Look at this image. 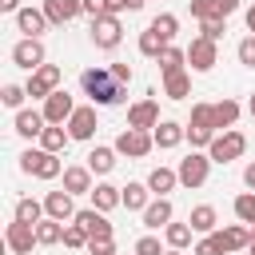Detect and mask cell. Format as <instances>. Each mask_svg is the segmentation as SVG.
Returning a JSON list of instances; mask_svg holds the SVG:
<instances>
[{"label":"cell","instance_id":"cell-37","mask_svg":"<svg viewBox=\"0 0 255 255\" xmlns=\"http://www.w3.org/2000/svg\"><path fill=\"white\" fill-rule=\"evenodd\" d=\"M147 28H155V32H159V36L171 44V40L179 36V16H171V12H159V16H151V24H147Z\"/></svg>","mask_w":255,"mask_h":255},{"label":"cell","instance_id":"cell-16","mask_svg":"<svg viewBox=\"0 0 255 255\" xmlns=\"http://www.w3.org/2000/svg\"><path fill=\"white\" fill-rule=\"evenodd\" d=\"M12 124H16V135H20V139H40V135H44V128H48L44 112H36V108H20Z\"/></svg>","mask_w":255,"mask_h":255},{"label":"cell","instance_id":"cell-45","mask_svg":"<svg viewBox=\"0 0 255 255\" xmlns=\"http://www.w3.org/2000/svg\"><path fill=\"white\" fill-rule=\"evenodd\" d=\"M235 56H239V64H243V68H255V36H243V40H239V48H235Z\"/></svg>","mask_w":255,"mask_h":255},{"label":"cell","instance_id":"cell-49","mask_svg":"<svg viewBox=\"0 0 255 255\" xmlns=\"http://www.w3.org/2000/svg\"><path fill=\"white\" fill-rule=\"evenodd\" d=\"M143 8V0H108V12L112 16H120V12H139Z\"/></svg>","mask_w":255,"mask_h":255},{"label":"cell","instance_id":"cell-34","mask_svg":"<svg viewBox=\"0 0 255 255\" xmlns=\"http://www.w3.org/2000/svg\"><path fill=\"white\" fill-rule=\"evenodd\" d=\"M191 235H195V227H191V223H175V219H171V223L163 227V239H167V247H179V251L191 243Z\"/></svg>","mask_w":255,"mask_h":255},{"label":"cell","instance_id":"cell-15","mask_svg":"<svg viewBox=\"0 0 255 255\" xmlns=\"http://www.w3.org/2000/svg\"><path fill=\"white\" fill-rule=\"evenodd\" d=\"M128 128H143V131H155L159 128V104L147 96V100H139V104H131L128 108Z\"/></svg>","mask_w":255,"mask_h":255},{"label":"cell","instance_id":"cell-44","mask_svg":"<svg viewBox=\"0 0 255 255\" xmlns=\"http://www.w3.org/2000/svg\"><path fill=\"white\" fill-rule=\"evenodd\" d=\"M131 251H135V255H163V251H167V247H163V243H159V239H155V235H139V239H135V247H131Z\"/></svg>","mask_w":255,"mask_h":255},{"label":"cell","instance_id":"cell-12","mask_svg":"<svg viewBox=\"0 0 255 255\" xmlns=\"http://www.w3.org/2000/svg\"><path fill=\"white\" fill-rule=\"evenodd\" d=\"M40 112H44V120H48V124H68V116L76 112V100H72V92H68V88H56V92L44 100V108H40Z\"/></svg>","mask_w":255,"mask_h":255},{"label":"cell","instance_id":"cell-17","mask_svg":"<svg viewBox=\"0 0 255 255\" xmlns=\"http://www.w3.org/2000/svg\"><path fill=\"white\" fill-rule=\"evenodd\" d=\"M44 211L52 219H60V223H72L76 219V195L72 191H48L44 195Z\"/></svg>","mask_w":255,"mask_h":255},{"label":"cell","instance_id":"cell-43","mask_svg":"<svg viewBox=\"0 0 255 255\" xmlns=\"http://www.w3.org/2000/svg\"><path fill=\"white\" fill-rule=\"evenodd\" d=\"M211 139H215V131H211V128H191V124H187V143H191L195 151H199V147L207 151V147H211Z\"/></svg>","mask_w":255,"mask_h":255},{"label":"cell","instance_id":"cell-32","mask_svg":"<svg viewBox=\"0 0 255 255\" xmlns=\"http://www.w3.org/2000/svg\"><path fill=\"white\" fill-rule=\"evenodd\" d=\"M167 48V40L155 32V28H143L139 32V56H147V60H159V52Z\"/></svg>","mask_w":255,"mask_h":255},{"label":"cell","instance_id":"cell-26","mask_svg":"<svg viewBox=\"0 0 255 255\" xmlns=\"http://www.w3.org/2000/svg\"><path fill=\"white\" fill-rule=\"evenodd\" d=\"M159 76H175V72H187L183 64H187V48H175V44H167L163 52H159Z\"/></svg>","mask_w":255,"mask_h":255},{"label":"cell","instance_id":"cell-41","mask_svg":"<svg viewBox=\"0 0 255 255\" xmlns=\"http://www.w3.org/2000/svg\"><path fill=\"white\" fill-rule=\"evenodd\" d=\"M24 100H28V88H20V84H4V92H0V104H4V108L20 112Z\"/></svg>","mask_w":255,"mask_h":255},{"label":"cell","instance_id":"cell-19","mask_svg":"<svg viewBox=\"0 0 255 255\" xmlns=\"http://www.w3.org/2000/svg\"><path fill=\"white\" fill-rule=\"evenodd\" d=\"M48 24H52V20H48V12H44V8H32V4H28V8H20V12H16V28H20L24 36H44V32H48Z\"/></svg>","mask_w":255,"mask_h":255},{"label":"cell","instance_id":"cell-27","mask_svg":"<svg viewBox=\"0 0 255 255\" xmlns=\"http://www.w3.org/2000/svg\"><path fill=\"white\" fill-rule=\"evenodd\" d=\"M120 191H124V207H128V211H143V207L155 199V195H151V187H147V183H135V179H131V183H124Z\"/></svg>","mask_w":255,"mask_h":255},{"label":"cell","instance_id":"cell-56","mask_svg":"<svg viewBox=\"0 0 255 255\" xmlns=\"http://www.w3.org/2000/svg\"><path fill=\"white\" fill-rule=\"evenodd\" d=\"M163 255H183V251H179V247H167V251H163Z\"/></svg>","mask_w":255,"mask_h":255},{"label":"cell","instance_id":"cell-23","mask_svg":"<svg viewBox=\"0 0 255 255\" xmlns=\"http://www.w3.org/2000/svg\"><path fill=\"white\" fill-rule=\"evenodd\" d=\"M92 207L96 211H116V207H124V191L116 183H96L92 187Z\"/></svg>","mask_w":255,"mask_h":255},{"label":"cell","instance_id":"cell-48","mask_svg":"<svg viewBox=\"0 0 255 255\" xmlns=\"http://www.w3.org/2000/svg\"><path fill=\"white\" fill-rule=\"evenodd\" d=\"M84 16H88V20H100V16H112V12H108V0H84Z\"/></svg>","mask_w":255,"mask_h":255},{"label":"cell","instance_id":"cell-57","mask_svg":"<svg viewBox=\"0 0 255 255\" xmlns=\"http://www.w3.org/2000/svg\"><path fill=\"white\" fill-rule=\"evenodd\" d=\"M247 255H255V243H251V247H247Z\"/></svg>","mask_w":255,"mask_h":255},{"label":"cell","instance_id":"cell-6","mask_svg":"<svg viewBox=\"0 0 255 255\" xmlns=\"http://www.w3.org/2000/svg\"><path fill=\"white\" fill-rule=\"evenodd\" d=\"M12 64L24 68V72H36L40 64H48V52H44V40L40 36H24L12 44Z\"/></svg>","mask_w":255,"mask_h":255},{"label":"cell","instance_id":"cell-3","mask_svg":"<svg viewBox=\"0 0 255 255\" xmlns=\"http://www.w3.org/2000/svg\"><path fill=\"white\" fill-rule=\"evenodd\" d=\"M243 151H247V135H243L239 128H223V131H215V139H211V147H207L211 163H231V159H239Z\"/></svg>","mask_w":255,"mask_h":255},{"label":"cell","instance_id":"cell-51","mask_svg":"<svg viewBox=\"0 0 255 255\" xmlns=\"http://www.w3.org/2000/svg\"><path fill=\"white\" fill-rule=\"evenodd\" d=\"M108 72H112V76H116V80H120V84H124V88H128V84H131V68H128V64H112V68H108Z\"/></svg>","mask_w":255,"mask_h":255},{"label":"cell","instance_id":"cell-2","mask_svg":"<svg viewBox=\"0 0 255 255\" xmlns=\"http://www.w3.org/2000/svg\"><path fill=\"white\" fill-rule=\"evenodd\" d=\"M20 171L24 175H36V179H60L64 175V163L56 151H44V147H24L20 151Z\"/></svg>","mask_w":255,"mask_h":255},{"label":"cell","instance_id":"cell-20","mask_svg":"<svg viewBox=\"0 0 255 255\" xmlns=\"http://www.w3.org/2000/svg\"><path fill=\"white\" fill-rule=\"evenodd\" d=\"M44 12L52 24H72L76 16H84V0H44Z\"/></svg>","mask_w":255,"mask_h":255},{"label":"cell","instance_id":"cell-9","mask_svg":"<svg viewBox=\"0 0 255 255\" xmlns=\"http://www.w3.org/2000/svg\"><path fill=\"white\" fill-rule=\"evenodd\" d=\"M60 80H64V76H60V68H56V64H40V68L28 76V84H24V88H28V96H32V100H48V96L60 88Z\"/></svg>","mask_w":255,"mask_h":255},{"label":"cell","instance_id":"cell-35","mask_svg":"<svg viewBox=\"0 0 255 255\" xmlns=\"http://www.w3.org/2000/svg\"><path fill=\"white\" fill-rule=\"evenodd\" d=\"M48 211H44V199H16V219H24V223H40Z\"/></svg>","mask_w":255,"mask_h":255},{"label":"cell","instance_id":"cell-52","mask_svg":"<svg viewBox=\"0 0 255 255\" xmlns=\"http://www.w3.org/2000/svg\"><path fill=\"white\" fill-rule=\"evenodd\" d=\"M243 183H247V187H251V191H255V159H251V163H247V167H243Z\"/></svg>","mask_w":255,"mask_h":255},{"label":"cell","instance_id":"cell-36","mask_svg":"<svg viewBox=\"0 0 255 255\" xmlns=\"http://www.w3.org/2000/svg\"><path fill=\"white\" fill-rule=\"evenodd\" d=\"M231 211H235V219H239V223L255 227V191H243V195H235Z\"/></svg>","mask_w":255,"mask_h":255},{"label":"cell","instance_id":"cell-29","mask_svg":"<svg viewBox=\"0 0 255 255\" xmlns=\"http://www.w3.org/2000/svg\"><path fill=\"white\" fill-rule=\"evenodd\" d=\"M163 96H167V100H187V96H191V72L163 76Z\"/></svg>","mask_w":255,"mask_h":255},{"label":"cell","instance_id":"cell-46","mask_svg":"<svg viewBox=\"0 0 255 255\" xmlns=\"http://www.w3.org/2000/svg\"><path fill=\"white\" fill-rule=\"evenodd\" d=\"M187 8H191V16H195V20L219 16V12H215V0H187Z\"/></svg>","mask_w":255,"mask_h":255},{"label":"cell","instance_id":"cell-39","mask_svg":"<svg viewBox=\"0 0 255 255\" xmlns=\"http://www.w3.org/2000/svg\"><path fill=\"white\" fill-rule=\"evenodd\" d=\"M88 239H92V235H88V231H84V227H80L76 219H72V223H64V247H76V251H88Z\"/></svg>","mask_w":255,"mask_h":255},{"label":"cell","instance_id":"cell-31","mask_svg":"<svg viewBox=\"0 0 255 255\" xmlns=\"http://www.w3.org/2000/svg\"><path fill=\"white\" fill-rule=\"evenodd\" d=\"M36 239H40V247L64 243V223H60V219H52V215H44V219L36 223Z\"/></svg>","mask_w":255,"mask_h":255},{"label":"cell","instance_id":"cell-13","mask_svg":"<svg viewBox=\"0 0 255 255\" xmlns=\"http://www.w3.org/2000/svg\"><path fill=\"white\" fill-rule=\"evenodd\" d=\"M139 219H143V227H147V231H163V227L175 219V207H171V199H167V195H155V199L139 211Z\"/></svg>","mask_w":255,"mask_h":255},{"label":"cell","instance_id":"cell-7","mask_svg":"<svg viewBox=\"0 0 255 255\" xmlns=\"http://www.w3.org/2000/svg\"><path fill=\"white\" fill-rule=\"evenodd\" d=\"M4 243H8V251H12V255H32V247L40 243V239H36V223L12 219V223L4 227Z\"/></svg>","mask_w":255,"mask_h":255},{"label":"cell","instance_id":"cell-28","mask_svg":"<svg viewBox=\"0 0 255 255\" xmlns=\"http://www.w3.org/2000/svg\"><path fill=\"white\" fill-rule=\"evenodd\" d=\"M116 155H120L116 147H108V143H96V147L88 151V167H92L96 175H108V171L116 167Z\"/></svg>","mask_w":255,"mask_h":255},{"label":"cell","instance_id":"cell-54","mask_svg":"<svg viewBox=\"0 0 255 255\" xmlns=\"http://www.w3.org/2000/svg\"><path fill=\"white\" fill-rule=\"evenodd\" d=\"M20 8H24V4H20V0H0V12H12V16H16V12H20Z\"/></svg>","mask_w":255,"mask_h":255},{"label":"cell","instance_id":"cell-50","mask_svg":"<svg viewBox=\"0 0 255 255\" xmlns=\"http://www.w3.org/2000/svg\"><path fill=\"white\" fill-rule=\"evenodd\" d=\"M239 8H243V0H215V12L219 16H235Z\"/></svg>","mask_w":255,"mask_h":255},{"label":"cell","instance_id":"cell-42","mask_svg":"<svg viewBox=\"0 0 255 255\" xmlns=\"http://www.w3.org/2000/svg\"><path fill=\"white\" fill-rule=\"evenodd\" d=\"M195 255H227V247H223V239H219V231H211V235H203V239L195 243Z\"/></svg>","mask_w":255,"mask_h":255},{"label":"cell","instance_id":"cell-25","mask_svg":"<svg viewBox=\"0 0 255 255\" xmlns=\"http://www.w3.org/2000/svg\"><path fill=\"white\" fill-rule=\"evenodd\" d=\"M219 239H223L227 255H235V251H247V247H251V227H247V223H227V227L219 231Z\"/></svg>","mask_w":255,"mask_h":255},{"label":"cell","instance_id":"cell-5","mask_svg":"<svg viewBox=\"0 0 255 255\" xmlns=\"http://www.w3.org/2000/svg\"><path fill=\"white\" fill-rule=\"evenodd\" d=\"M175 171H179V183H183V187H203L207 175H211V155L191 147V155H183Z\"/></svg>","mask_w":255,"mask_h":255},{"label":"cell","instance_id":"cell-4","mask_svg":"<svg viewBox=\"0 0 255 255\" xmlns=\"http://www.w3.org/2000/svg\"><path fill=\"white\" fill-rule=\"evenodd\" d=\"M120 155H128V159H143V155H151V147H155V135L151 131H143V128H124L120 135H116V143H112Z\"/></svg>","mask_w":255,"mask_h":255},{"label":"cell","instance_id":"cell-40","mask_svg":"<svg viewBox=\"0 0 255 255\" xmlns=\"http://www.w3.org/2000/svg\"><path fill=\"white\" fill-rule=\"evenodd\" d=\"M223 32H227V16H207V20H199V36H207V40H223Z\"/></svg>","mask_w":255,"mask_h":255},{"label":"cell","instance_id":"cell-1","mask_svg":"<svg viewBox=\"0 0 255 255\" xmlns=\"http://www.w3.org/2000/svg\"><path fill=\"white\" fill-rule=\"evenodd\" d=\"M80 88L92 104L100 108H112V104H124V84L108 72V68H84L80 72Z\"/></svg>","mask_w":255,"mask_h":255},{"label":"cell","instance_id":"cell-47","mask_svg":"<svg viewBox=\"0 0 255 255\" xmlns=\"http://www.w3.org/2000/svg\"><path fill=\"white\" fill-rule=\"evenodd\" d=\"M88 255H116V239H88Z\"/></svg>","mask_w":255,"mask_h":255},{"label":"cell","instance_id":"cell-24","mask_svg":"<svg viewBox=\"0 0 255 255\" xmlns=\"http://www.w3.org/2000/svg\"><path fill=\"white\" fill-rule=\"evenodd\" d=\"M187 223L195 227V235H211V231H219V211L211 203H199V207H191Z\"/></svg>","mask_w":255,"mask_h":255},{"label":"cell","instance_id":"cell-11","mask_svg":"<svg viewBox=\"0 0 255 255\" xmlns=\"http://www.w3.org/2000/svg\"><path fill=\"white\" fill-rule=\"evenodd\" d=\"M187 64H191V72H211V68L219 64V48H215V40L195 36V40L187 44Z\"/></svg>","mask_w":255,"mask_h":255},{"label":"cell","instance_id":"cell-18","mask_svg":"<svg viewBox=\"0 0 255 255\" xmlns=\"http://www.w3.org/2000/svg\"><path fill=\"white\" fill-rule=\"evenodd\" d=\"M92 167L88 163H72V167H64V191H72V195H92Z\"/></svg>","mask_w":255,"mask_h":255},{"label":"cell","instance_id":"cell-53","mask_svg":"<svg viewBox=\"0 0 255 255\" xmlns=\"http://www.w3.org/2000/svg\"><path fill=\"white\" fill-rule=\"evenodd\" d=\"M243 20H247V32L255 36V4H247V8H243Z\"/></svg>","mask_w":255,"mask_h":255},{"label":"cell","instance_id":"cell-38","mask_svg":"<svg viewBox=\"0 0 255 255\" xmlns=\"http://www.w3.org/2000/svg\"><path fill=\"white\" fill-rule=\"evenodd\" d=\"M191 128H211V131H219V128H215V104H191Z\"/></svg>","mask_w":255,"mask_h":255},{"label":"cell","instance_id":"cell-58","mask_svg":"<svg viewBox=\"0 0 255 255\" xmlns=\"http://www.w3.org/2000/svg\"><path fill=\"white\" fill-rule=\"evenodd\" d=\"M131 255H135V251H131Z\"/></svg>","mask_w":255,"mask_h":255},{"label":"cell","instance_id":"cell-30","mask_svg":"<svg viewBox=\"0 0 255 255\" xmlns=\"http://www.w3.org/2000/svg\"><path fill=\"white\" fill-rule=\"evenodd\" d=\"M68 139H72V135H68V128H64V124H48V128H44V135H40V147L60 155V151L68 147Z\"/></svg>","mask_w":255,"mask_h":255},{"label":"cell","instance_id":"cell-8","mask_svg":"<svg viewBox=\"0 0 255 255\" xmlns=\"http://www.w3.org/2000/svg\"><path fill=\"white\" fill-rule=\"evenodd\" d=\"M120 40H124V24H120V16H100V20H92V44H96L100 52L120 48Z\"/></svg>","mask_w":255,"mask_h":255},{"label":"cell","instance_id":"cell-10","mask_svg":"<svg viewBox=\"0 0 255 255\" xmlns=\"http://www.w3.org/2000/svg\"><path fill=\"white\" fill-rule=\"evenodd\" d=\"M68 135L72 139H80V143H88V139H96V128H100V120H96V104H84V108H76L72 116H68Z\"/></svg>","mask_w":255,"mask_h":255},{"label":"cell","instance_id":"cell-55","mask_svg":"<svg viewBox=\"0 0 255 255\" xmlns=\"http://www.w3.org/2000/svg\"><path fill=\"white\" fill-rule=\"evenodd\" d=\"M247 112H251V120H255V92H251V100H247Z\"/></svg>","mask_w":255,"mask_h":255},{"label":"cell","instance_id":"cell-21","mask_svg":"<svg viewBox=\"0 0 255 255\" xmlns=\"http://www.w3.org/2000/svg\"><path fill=\"white\" fill-rule=\"evenodd\" d=\"M151 135H155V147L171 151V147H179V143L187 139V128H183V124H175V120H159V128H155Z\"/></svg>","mask_w":255,"mask_h":255},{"label":"cell","instance_id":"cell-14","mask_svg":"<svg viewBox=\"0 0 255 255\" xmlns=\"http://www.w3.org/2000/svg\"><path fill=\"white\" fill-rule=\"evenodd\" d=\"M76 223L92 235V239H116V227L108 223V211H96V207H80L76 211Z\"/></svg>","mask_w":255,"mask_h":255},{"label":"cell","instance_id":"cell-22","mask_svg":"<svg viewBox=\"0 0 255 255\" xmlns=\"http://www.w3.org/2000/svg\"><path fill=\"white\" fill-rule=\"evenodd\" d=\"M143 183L151 187V195H171L175 183H179V171H175V167H151Z\"/></svg>","mask_w":255,"mask_h":255},{"label":"cell","instance_id":"cell-33","mask_svg":"<svg viewBox=\"0 0 255 255\" xmlns=\"http://www.w3.org/2000/svg\"><path fill=\"white\" fill-rule=\"evenodd\" d=\"M239 116H243V108H239L231 96H223V100L215 104V128H235Z\"/></svg>","mask_w":255,"mask_h":255}]
</instances>
